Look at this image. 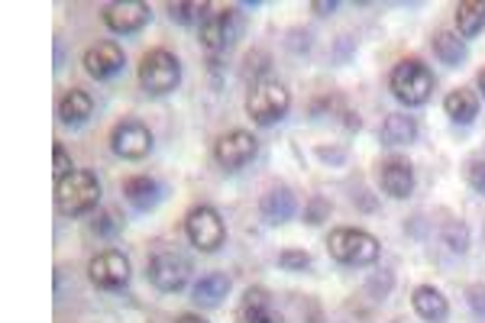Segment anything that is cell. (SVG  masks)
Returning a JSON list of instances; mask_svg holds the SVG:
<instances>
[{"label":"cell","instance_id":"32","mask_svg":"<svg viewBox=\"0 0 485 323\" xmlns=\"http://www.w3.org/2000/svg\"><path fill=\"white\" fill-rule=\"evenodd\" d=\"M324 214H330V204H327L324 197H314L311 207L304 211V220H308V223H320V220H324Z\"/></svg>","mask_w":485,"mask_h":323},{"label":"cell","instance_id":"13","mask_svg":"<svg viewBox=\"0 0 485 323\" xmlns=\"http://www.w3.org/2000/svg\"><path fill=\"white\" fill-rule=\"evenodd\" d=\"M123 49L117 43H98L91 45L88 52H84V71L98 81H107V78H114L117 71L123 68Z\"/></svg>","mask_w":485,"mask_h":323},{"label":"cell","instance_id":"21","mask_svg":"<svg viewBox=\"0 0 485 323\" xmlns=\"http://www.w3.org/2000/svg\"><path fill=\"white\" fill-rule=\"evenodd\" d=\"M191 294H195L197 308H217V304L230 294V279L223 275V271H211V275H204V279L197 281Z\"/></svg>","mask_w":485,"mask_h":323},{"label":"cell","instance_id":"12","mask_svg":"<svg viewBox=\"0 0 485 323\" xmlns=\"http://www.w3.org/2000/svg\"><path fill=\"white\" fill-rule=\"evenodd\" d=\"M152 10L149 4H139V0H127V4H107L104 7V23L107 30L129 36V33H139L149 23Z\"/></svg>","mask_w":485,"mask_h":323},{"label":"cell","instance_id":"1","mask_svg":"<svg viewBox=\"0 0 485 323\" xmlns=\"http://www.w3.org/2000/svg\"><path fill=\"white\" fill-rule=\"evenodd\" d=\"M100 201V181L88 168H75L69 178L55 181V211L65 217H81Z\"/></svg>","mask_w":485,"mask_h":323},{"label":"cell","instance_id":"33","mask_svg":"<svg viewBox=\"0 0 485 323\" xmlns=\"http://www.w3.org/2000/svg\"><path fill=\"white\" fill-rule=\"evenodd\" d=\"M311 7L318 10L320 16H324V14H334V10H337V4H334V0H330V4H327V0H318V4H311Z\"/></svg>","mask_w":485,"mask_h":323},{"label":"cell","instance_id":"4","mask_svg":"<svg viewBox=\"0 0 485 323\" xmlns=\"http://www.w3.org/2000/svg\"><path fill=\"white\" fill-rule=\"evenodd\" d=\"M291 107V94L285 90V84L279 81H256L246 98V113L250 120L259 123V127H272L279 123Z\"/></svg>","mask_w":485,"mask_h":323},{"label":"cell","instance_id":"6","mask_svg":"<svg viewBox=\"0 0 485 323\" xmlns=\"http://www.w3.org/2000/svg\"><path fill=\"white\" fill-rule=\"evenodd\" d=\"M185 233H188L195 249H201V252H217V249L223 246V240H227V223H223V217L214 211L211 204H201V207H195V211L188 214V220H185Z\"/></svg>","mask_w":485,"mask_h":323},{"label":"cell","instance_id":"26","mask_svg":"<svg viewBox=\"0 0 485 323\" xmlns=\"http://www.w3.org/2000/svg\"><path fill=\"white\" fill-rule=\"evenodd\" d=\"M279 265L285 271H304V269H311V256H308L304 249H285L279 256Z\"/></svg>","mask_w":485,"mask_h":323},{"label":"cell","instance_id":"22","mask_svg":"<svg viewBox=\"0 0 485 323\" xmlns=\"http://www.w3.org/2000/svg\"><path fill=\"white\" fill-rule=\"evenodd\" d=\"M456 30H460V39H472L485 30V0L456 4Z\"/></svg>","mask_w":485,"mask_h":323},{"label":"cell","instance_id":"30","mask_svg":"<svg viewBox=\"0 0 485 323\" xmlns=\"http://www.w3.org/2000/svg\"><path fill=\"white\" fill-rule=\"evenodd\" d=\"M466 181H470V188L476 195L485 197V158H472L470 166H466Z\"/></svg>","mask_w":485,"mask_h":323},{"label":"cell","instance_id":"16","mask_svg":"<svg viewBox=\"0 0 485 323\" xmlns=\"http://www.w3.org/2000/svg\"><path fill=\"white\" fill-rule=\"evenodd\" d=\"M123 197H127L137 211H149L162 201V185L149 175H133V178L123 181Z\"/></svg>","mask_w":485,"mask_h":323},{"label":"cell","instance_id":"20","mask_svg":"<svg viewBox=\"0 0 485 323\" xmlns=\"http://www.w3.org/2000/svg\"><path fill=\"white\" fill-rule=\"evenodd\" d=\"M443 110H447V117L453 123H462V127H466V123H472L479 117V98L470 88H456L443 98Z\"/></svg>","mask_w":485,"mask_h":323},{"label":"cell","instance_id":"25","mask_svg":"<svg viewBox=\"0 0 485 323\" xmlns=\"http://www.w3.org/2000/svg\"><path fill=\"white\" fill-rule=\"evenodd\" d=\"M168 14H172V20L178 23H195V20H204L207 14V4H168Z\"/></svg>","mask_w":485,"mask_h":323},{"label":"cell","instance_id":"11","mask_svg":"<svg viewBox=\"0 0 485 323\" xmlns=\"http://www.w3.org/2000/svg\"><path fill=\"white\" fill-rule=\"evenodd\" d=\"M252 156H256V139H252V133H246V129L223 133L217 139V146H214L217 166L227 168V172H236V168H242L246 162H252Z\"/></svg>","mask_w":485,"mask_h":323},{"label":"cell","instance_id":"18","mask_svg":"<svg viewBox=\"0 0 485 323\" xmlns=\"http://www.w3.org/2000/svg\"><path fill=\"white\" fill-rule=\"evenodd\" d=\"M240 317H242V323H285L272 310V301H269V294L262 291V288H250V291H246Z\"/></svg>","mask_w":485,"mask_h":323},{"label":"cell","instance_id":"24","mask_svg":"<svg viewBox=\"0 0 485 323\" xmlns=\"http://www.w3.org/2000/svg\"><path fill=\"white\" fill-rule=\"evenodd\" d=\"M433 55L443 65H460V62H466V43L460 39V33H437L433 36Z\"/></svg>","mask_w":485,"mask_h":323},{"label":"cell","instance_id":"3","mask_svg":"<svg viewBox=\"0 0 485 323\" xmlns=\"http://www.w3.org/2000/svg\"><path fill=\"white\" fill-rule=\"evenodd\" d=\"M327 252L343 265H372L379 259V240L366 230H353V226H340L327 236Z\"/></svg>","mask_w":485,"mask_h":323},{"label":"cell","instance_id":"7","mask_svg":"<svg viewBox=\"0 0 485 323\" xmlns=\"http://www.w3.org/2000/svg\"><path fill=\"white\" fill-rule=\"evenodd\" d=\"M188 275H191V262L185 256H178L175 249H159L146 262V279L152 281V288H159L166 294L182 291L188 285Z\"/></svg>","mask_w":485,"mask_h":323},{"label":"cell","instance_id":"29","mask_svg":"<svg viewBox=\"0 0 485 323\" xmlns=\"http://www.w3.org/2000/svg\"><path fill=\"white\" fill-rule=\"evenodd\" d=\"M443 236H447V246L453 249V252H466V249H470V233H466L462 223H447Z\"/></svg>","mask_w":485,"mask_h":323},{"label":"cell","instance_id":"17","mask_svg":"<svg viewBox=\"0 0 485 323\" xmlns=\"http://www.w3.org/2000/svg\"><path fill=\"white\" fill-rule=\"evenodd\" d=\"M94 113V100L88 90L81 88H69L65 94H62L59 100V120L65 123V127H78V123H84L88 117Z\"/></svg>","mask_w":485,"mask_h":323},{"label":"cell","instance_id":"23","mask_svg":"<svg viewBox=\"0 0 485 323\" xmlns=\"http://www.w3.org/2000/svg\"><path fill=\"white\" fill-rule=\"evenodd\" d=\"M262 217L269 223H285V220L295 217V197H291L289 188H275L262 197Z\"/></svg>","mask_w":485,"mask_h":323},{"label":"cell","instance_id":"14","mask_svg":"<svg viewBox=\"0 0 485 323\" xmlns=\"http://www.w3.org/2000/svg\"><path fill=\"white\" fill-rule=\"evenodd\" d=\"M379 185L388 197L404 201V197L414 191V168H411L404 158H388V162L379 166Z\"/></svg>","mask_w":485,"mask_h":323},{"label":"cell","instance_id":"31","mask_svg":"<svg viewBox=\"0 0 485 323\" xmlns=\"http://www.w3.org/2000/svg\"><path fill=\"white\" fill-rule=\"evenodd\" d=\"M466 301H470V310L485 323V285H470L466 288Z\"/></svg>","mask_w":485,"mask_h":323},{"label":"cell","instance_id":"36","mask_svg":"<svg viewBox=\"0 0 485 323\" xmlns=\"http://www.w3.org/2000/svg\"><path fill=\"white\" fill-rule=\"evenodd\" d=\"M395 323H398V320H395Z\"/></svg>","mask_w":485,"mask_h":323},{"label":"cell","instance_id":"8","mask_svg":"<svg viewBox=\"0 0 485 323\" xmlns=\"http://www.w3.org/2000/svg\"><path fill=\"white\" fill-rule=\"evenodd\" d=\"M211 10V7H207ZM242 20L236 14V7H214L211 14H204L201 20V43L211 49V52H223L240 39Z\"/></svg>","mask_w":485,"mask_h":323},{"label":"cell","instance_id":"2","mask_svg":"<svg viewBox=\"0 0 485 323\" xmlns=\"http://www.w3.org/2000/svg\"><path fill=\"white\" fill-rule=\"evenodd\" d=\"M388 88H392L395 100H402L404 107H421L433 94V71L421 59H404L392 68Z\"/></svg>","mask_w":485,"mask_h":323},{"label":"cell","instance_id":"5","mask_svg":"<svg viewBox=\"0 0 485 323\" xmlns=\"http://www.w3.org/2000/svg\"><path fill=\"white\" fill-rule=\"evenodd\" d=\"M182 81V65L168 49H149L139 62V84L146 88V94H168L178 88Z\"/></svg>","mask_w":485,"mask_h":323},{"label":"cell","instance_id":"9","mask_svg":"<svg viewBox=\"0 0 485 323\" xmlns=\"http://www.w3.org/2000/svg\"><path fill=\"white\" fill-rule=\"evenodd\" d=\"M88 275H91L94 288L100 291H120L129 281V259L117 249H107V252H98L88 265Z\"/></svg>","mask_w":485,"mask_h":323},{"label":"cell","instance_id":"27","mask_svg":"<svg viewBox=\"0 0 485 323\" xmlns=\"http://www.w3.org/2000/svg\"><path fill=\"white\" fill-rule=\"evenodd\" d=\"M52 175H55V181H62V178H69L71 172H75V166H71V156H69V149L62 143H55V149H52Z\"/></svg>","mask_w":485,"mask_h":323},{"label":"cell","instance_id":"35","mask_svg":"<svg viewBox=\"0 0 485 323\" xmlns=\"http://www.w3.org/2000/svg\"><path fill=\"white\" fill-rule=\"evenodd\" d=\"M479 90H482V98H485V68L479 71Z\"/></svg>","mask_w":485,"mask_h":323},{"label":"cell","instance_id":"34","mask_svg":"<svg viewBox=\"0 0 485 323\" xmlns=\"http://www.w3.org/2000/svg\"><path fill=\"white\" fill-rule=\"evenodd\" d=\"M175 323H207V320H204L201 314H182Z\"/></svg>","mask_w":485,"mask_h":323},{"label":"cell","instance_id":"10","mask_svg":"<svg viewBox=\"0 0 485 323\" xmlns=\"http://www.w3.org/2000/svg\"><path fill=\"white\" fill-rule=\"evenodd\" d=\"M110 149L117 152L120 158H129V162H137V158H146L152 149V133L146 123L139 120H123L114 127L110 133Z\"/></svg>","mask_w":485,"mask_h":323},{"label":"cell","instance_id":"28","mask_svg":"<svg viewBox=\"0 0 485 323\" xmlns=\"http://www.w3.org/2000/svg\"><path fill=\"white\" fill-rule=\"evenodd\" d=\"M91 230L98 236H114L117 230H120V217H117V211H100L98 217H94Z\"/></svg>","mask_w":485,"mask_h":323},{"label":"cell","instance_id":"19","mask_svg":"<svg viewBox=\"0 0 485 323\" xmlns=\"http://www.w3.org/2000/svg\"><path fill=\"white\" fill-rule=\"evenodd\" d=\"M382 146H411L417 139V123L408 113H392L379 129Z\"/></svg>","mask_w":485,"mask_h":323},{"label":"cell","instance_id":"15","mask_svg":"<svg viewBox=\"0 0 485 323\" xmlns=\"http://www.w3.org/2000/svg\"><path fill=\"white\" fill-rule=\"evenodd\" d=\"M411 304H414L417 317L427 323H443L450 317V304L447 298L437 291L433 285H421L414 288V294H411Z\"/></svg>","mask_w":485,"mask_h":323}]
</instances>
